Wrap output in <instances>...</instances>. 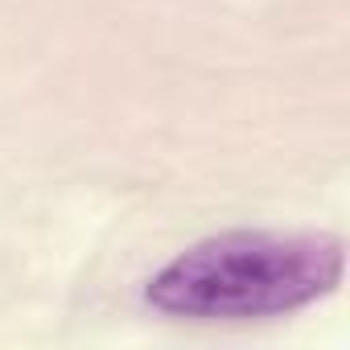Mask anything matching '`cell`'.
I'll use <instances>...</instances> for the list:
<instances>
[{
    "label": "cell",
    "instance_id": "6da1fadb",
    "mask_svg": "<svg viewBox=\"0 0 350 350\" xmlns=\"http://www.w3.org/2000/svg\"><path fill=\"white\" fill-rule=\"evenodd\" d=\"M342 272L346 243L329 231H223L157 268L144 301L186 321L284 317L329 297Z\"/></svg>",
    "mask_w": 350,
    "mask_h": 350
}]
</instances>
